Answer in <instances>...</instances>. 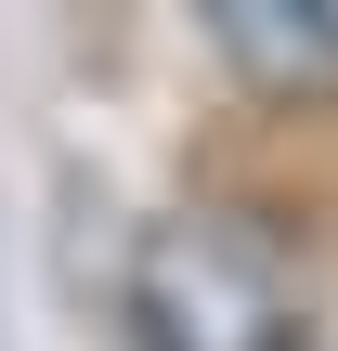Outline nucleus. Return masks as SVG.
Listing matches in <instances>:
<instances>
[{"label": "nucleus", "mask_w": 338, "mask_h": 351, "mask_svg": "<svg viewBox=\"0 0 338 351\" xmlns=\"http://www.w3.org/2000/svg\"><path fill=\"white\" fill-rule=\"evenodd\" d=\"M130 326H143V351H287L300 313H287V274L248 221L182 208L130 247Z\"/></svg>", "instance_id": "obj_1"}, {"label": "nucleus", "mask_w": 338, "mask_h": 351, "mask_svg": "<svg viewBox=\"0 0 338 351\" xmlns=\"http://www.w3.org/2000/svg\"><path fill=\"white\" fill-rule=\"evenodd\" d=\"M208 39L261 91H338V0H208Z\"/></svg>", "instance_id": "obj_2"}]
</instances>
